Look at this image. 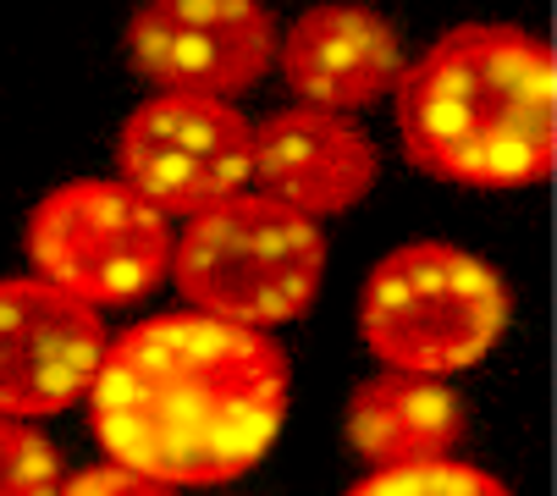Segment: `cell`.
I'll return each instance as SVG.
<instances>
[{"label":"cell","instance_id":"obj_2","mask_svg":"<svg viewBox=\"0 0 557 496\" xmlns=\"http://www.w3.org/2000/svg\"><path fill=\"white\" fill-rule=\"evenodd\" d=\"M397 138L436 183L535 188L557 172V55L513 23L447 28L397 77Z\"/></svg>","mask_w":557,"mask_h":496},{"label":"cell","instance_id":"obj_3","mask_svg":"<svg viewBox=\"0 0 557 496\" xmlns=\"http://www.w3.org/2000/svg\"><path fill=\"white\" fill-rule=\"evenodd\" d=\"M508 282L442 237H414L381 255L359 287V337L386 370L458 375L481 364L508 331Z\"/></svg>","mask_w":557,"mask_h":496},{"label":"cell","instance_id":"obj_4","mask_svg":"<svg viewBox=\"0 0 557 496\" xmlns=\"http://www.w3.org/2000/svg\"><path fill=\"white\" fill-rule=\"evenodd\" d=\"M172 282L188 309L232 325H287L326 282V232L255 188L188 215L172 237Z\"/></svg>","mask_w":557,"mask_h":496},{"label":"cell","instance_id":"obj_13","mask_svg":"<svg viewBox=\"0 0 557 496\" xmlns=\"http://www.w3.org/2000/svg\"><path fill=\"white\" fill-rule=\"evenodd\" d=\"M61 491V452L28 420L0 413V496H55Z\"/></svg>","mask_w":557,"mask_h":496},{"label":"cell","instance_id":"obj_10","mask_svg":"<svg viewBox=\"0 0 557 496\" xmlns=\"http://www.w3.org/2000/svg\"><path fill=\"white\" fill-rule=\"evenodd\" d=\"M276 61L298 106L314 111H364L386 100L404 77V39L359 0H321L276 34Z\"/></svg>","mask_w":557,"mask_h":496},{"label":"cell","instance_id":"obj_5","mask_svg":"<svg viewBox=\"0 0 557 496\" xmlns=\"http://www.w3.org/2000/svg\"><path fill=\"white\" fill-rule=\"evenodd\" d=\"M172 215L138 199L122 177H72L50 188L23 226L34 276L100 314L149 298L172 276Z\"/></svg>","mask_w":557,"mask_h":496},{"label":"cell","instance_id":"obj_1","mask_svg":"<svg viewBox=\"0 0 557 496\" xmlns=\"http://www.w3.org/2000/svg\"><path fill=\"white\" fill-rule=\"evenodd\" d=\"M84 402L111 463L199 491L249 474L271 452L287 425L293 364L255 325L177 309L116 331Z\"/></svg>","mask_w":557,"mask_h":496},{"label":"cell","instance_id":"obj_8","mask_svg":"<svg viewBox=\"0 0 557 496\" xmlns=\"http://www.w3.org/2000/svg\"><path fill=\"white\" fill-rule=\"evenodd\" d=\"M106 314L39 276H0V413L50 420L89 397L106 359Z\"/></svg>","mask_w":557,"mask_h":496},{"label":"cell","instance_id":"obj_7","mask_svg":"<svg viewBox=\"0 0 557 496\" xmlns=\"http://www.w3.org/2000/svg\"><path fill=\"white\" fill-rule=\"evenodd\" d=\"M127 61L154 95L237 100L276 66V17L265 0H144Z\"/></svg>","mask_w":557,"mask_h":496},{"label":"cell","instance_id":"obj_14","mask_svg":"<svg viewBox=\"0 0 557 496\" xmlns=\"http://www.w3.org/2000/svg\"><path fill=\"white\" fill-rule=\"evenodd\" d=\"M55 496H177V491L127 463H95V469H77L72 480H61Z\"/></svg>","mask_w":557,"mask_h":496},{"label":"cell","instance_id":"obj_9","mask_svg":"<svg viewBox=\"0 0 557 496\" xmlns=\"http://www.w3.org/2000/svg\"><path fill=\"white\" fill-rule=\"evenodd\" d=\"M375 177H381V149L354 116L287 106L255 122V165H249L255 194L309 221L354 210L375 188Z\"/></svg>","mask_w":557,"mask_h":496},{"label":"cell","instance_id":"obj_11","mask_svg":"<svg viewBox=\"0 0 557 496\" xmlns=\"http://www.w3.org/2000/svg\"><path fill=\"white\" fill-rule=\"evenodd\" d=\"M463 436V402L436 375L381 370L348 397V442L370 469H409L453 458Z\"/></svg>","mask_w":557,"mask_h":496},{"label":"cell","instance_id":"obj_6","mask_svg":"<svg viewBox=\"0 0 557 496\" xmlns=\"http://www.w3.org/2000/svg\"><path fill=\"white\" fill-rule=\"evenodd\" d=\"M122 183L161 215H199L226 194L249 188L255 122L232 100L149 95L116 133Z\"/></svg>","mask_w":557,"mask_h":496},{"label":"cell","instance_id":"obj_12","mask_svg":"<svg viewBox=\"0 0 557 496\" xmlns=\"http://www.w3.org/2000/svg\"><path fill=\"white\" fill-rule=\"evenodd\" d=\"M343 496H513V491L474 463L431 458V463H409V469H375L359 485H348Z\"/></svg>","mask_w":557,"mask_h":496}]
</instances>
